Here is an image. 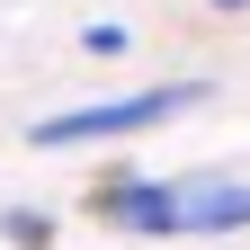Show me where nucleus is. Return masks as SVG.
Here are the masks:
<instances>
[{
    "instance_id": "2",
    "label": "nucleus",
    "mask_w": 250,
    "mask_h": 250,
    "mask_svg": "<svg viewBox=\"0 0 250 250\" xmlns=\"http://www.w3.org/2000/svg\"><path fill=\"white\" fill-rule=\"evenodd\" d=\"M250 224V179H179L170 232H241Z\"/></svg>"
},
{
    "instance_id": "1",
    "label": "nucleus",
    "mask_w": 250,
    "mask_h": 250,
    "mask_svg": "<svg viewBox=\"0 0 250 250\" xmlns=\"http://www.w3.org/2000/svg\"><path fill=\"white\" fill-rule=\"evenodd\" d=\"M179 107H197V81L134 89V99H99V107H72V116H45L27 143H36V152H54V143H116V134H152V125H170Z\"/></svg>"
},
{
    "instance_id": "4",
    "label": "nucleus",
    "mask_w": 250,
    "mask_h": 250,
    "mask_svg": "<svg viewBox=\"0 0 250 250\" xmlns=\"http://www.w3.org/2000/svg\"><path fill=\"white\" fill-rule=\"evenodd\" d=\"M0 232H9L18 250H45V241H54V214H27V206H18V214H9Z\"/></svg>"
},
{
    "instance_id": "3",
    "label": "nucleus",
    "mask_w": 250,
    "mask_h": 250,
    "mask_svg": "<svg viewBox=\"0 0 250 250\" xmlns=\"http://www.w3.org/2000/svg\"><path fill=\"white\" fill-rule=\"evenodd\" d=\"M170 206H179V179H107L89 197V214L125 224V232H170Z\"/></svg>"
}]
</instances>
